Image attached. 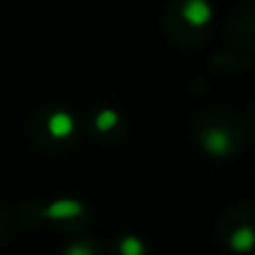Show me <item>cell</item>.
Returning <instances> with one entry per match:
<instances>
[{"label": "cell", "mask_w": 255, "mask_h": 255, "mask_svg": "<svg viewBox=\"0 0 255 255\" xmlns=\"http://www.w3.org/2000/svg\"><path fill=\"white\" fill-rule=\"evenodd\" d=\"M201 143L203 147L213 153V155H227L229 149H231V137L225 129L221 128H211L207 131H203L201 135Z\"/></svg>", "instance_id": "cell-1"}, {"label": "cell", "mask_w": 255, "mask_h": 255, "mask_svg": "<svg viewBox=\"0 0 255 255\" xmlns=\"http://www.w3.org/2000/svg\"><path fill=\"white\" fill-rule=\"evenodd\" d=\"M183 16L191 26H205L211 20V6L205 0H187L183 6Z\"/></svg>", "instance_id": "cell-2"}, {"label": "cell", "mask_w": 255, "mask_h": 255, "mask_svg": "<svg viewBox=\"0 0 255 255\" xmlns=\"http://www.w3.org/2000/svg\"><path fill=\"white\" fill-rule=\"evenodd\" d=\"M229 247L235 253H247L255 247V229L251 225L237 227L229 237Z\"/></svg>", "instance_id": "cell-3"}]
</instances>
